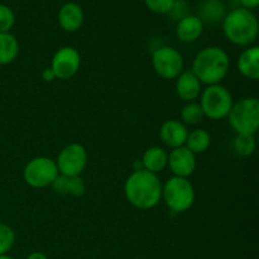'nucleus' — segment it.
I'll list each match as a JSON object with an SVG mask.
<instances>
[{
  "label": "nucleus",
  "instance_id": "f257e3e1",
  "mask_svg": "<svg viewBox=\"0 0 259 259\" xmlns=\"http://www.w3.org/2000/svg\"><path fill=\"white\" fill-rule=\"evenodd\" d=\"M162 186L156 174L139 169L133 171L124 184V195L129 204L139 210H151L162 201Z\"/></svg>",
  "mask_w": 259,
  "mask_h": 259
},
{
  "label": "nucleus",
  "instance_id": "f03ea898",
  "mask_svg": "<svg viewBox=\"0 0 259 259\" xmlns=\"http://www.w3.org/2000/svg\"><path fill=\"white\" fill-rule=\"evenodd\" d=\"M230 70L228 53L218 46H210L200 50L192 61L191 71L202 85H218L227 77Z\"/></svg>",
  "mask_w": 259,
  "mask_h": 259
},
{
  "label": "nucleus",
  "instance_id": "7ed1b4c3",
  "mask_svg": "<svg viewBox=\"0 0 259 259\" xmlns=\"http://www.w3.org/2000/svg\"><path fill=\"white\" fill-rule=\"evenodd\" d=\"M223 32L230 43L239 47L250 46L259 35L257 15L245 8H235L225 14L223 19Z\"/></svg>",
  "mask_w": 259,
  "mask_h": 259
},
{
  "label": "nucleus",
  "instance_id": "20e7f679",
  "mask_svg": "<svg viewBox=\"0 0 259 259\" xmlns=\"http://www.w3.org/2000/svg\"><path fill=\"white\" fill-rule=\"evenodd\" d=\"M196 192L189 179L172 176L162 186V200L175 214L189 211L194 206Z\"/></svg>",
  "mask_w": 259,
  "mask_h": 259
},
{
  "label": "nucleus",
  "instance_id": "39448f33",
  "mask_svg": "<svg viewBox=\"0 0 259 259\" xmlns=\"http://www.w3.org/2000/svg\"><path fill=\"white\" fill-rule=\"evenodd\" d=\"M199 104L205 118H209L210 120H223L229 115L234 100L230 91L222 83H218L202 89Z\"/></svg>",
  "mask_w": 259,
  "mask_h": 259
},
{
  "label": "nucleus",
  "instance_id": "423d86ee",
  "mask_svg": "<svg viewBox=\"0 0 259 259\" xmlns=\"http://www.w3.org/2000/svg\"><path fill=\"white\" fill-rule=\"evenodd\" d=\"M228 121L235 133L255 134L259 132V99L243 98L234 103Z\"/></svg>",
  "mask_w": 259,
  "mask_h": 259
},
{
  "label": "nucleus",
  "instance_id": "0eeeda50",
  "mask_svg": "<svg viewBox=\"0 0 259 259\" xmlns=\"http://www.w3.org/2000/svg\"><path fill=\"white\" fill-rule=\"evenodd\" d=\"M58 175L60 172L55 159L46 156L34 157L23 169V179L25 184L33 189H46L52 186Z\"/></svg>",
  "mask_w": 259,
  "mask_h": 259
},
{
  "label": "nucleus",
  "instance_id": "6e6552de",
  "mask_svg": "<svg viewBox=\"0 0 259 259\" xmlns=\"http://www.w3.org/2000/svg\"><path fill=\"white\" fill-rule=\"evenodd\" d=\"M152 67L163 80H176L184 72L185 61L176 48L162 46L152 53Z\"/></svg>",
  "mask_w": 259,
  "mask_h": 259
},
{
  "label": "nucleus",
  "instance_id": "1a4fd4ad",
  "mask_svg": "<svg viewBox=\"0 0 259 259\" xmlns=\"http://www.w3.org/2000/svg\"><path fill=\"white\" fill-rule=\"evenodd\" d=\"M55 161L60 175L78 177L88 167L89 154L82 144L70 143L61 149Z\"/></svg>",
  "mask_w": 259,
  "mask_h": 259
},
{
  "label": "nucleus",
  "instance_id": "9d476101",
  "mask_svg": "<svg viewBox=\"0 0 259 259\" xmlns=\"http://www.w3.org/2000/svg\"><path fill=\"white\" fill-rule=\"evenodd\" d=\"M81 66V56L75 47L65 46L56 51L51 61V68L57 80H70L78 72Z\"/></svg>",
  "mask_w": 259,
  "mask_h": 259
},
{
  "label": "nucleus",
  "instance_id": "9b49d317",
  "mask_svg": "<svg viewBox=\"0 0 259 259\" xmlns=\"http://www.w3.org/2000/svg\"><path fill=\"white\" fill-rule=\"evenodd\" d=\"M196 166V154L192 153L185 146L171 149V152L168 153V163H167V167L172 172V176L189 179L195 172Z\"/></svg>",
  "mask_w": 259,
  "mask_h": 259
},
{
  "label": "nucleus",
  "instance_id": "f8f14e48",
  "mask_svg": "<svg viewBox=\"0 0 259 259\" xmlns=\"http://www.w3.org/2000/svg\"><path fill=\"white\" fill-rule=\"evenodd\" d=\"M187 136H189L187 126L177 119H169V120L163 121L159 126V139L164 146L171 149L185 146Z\"/></svg>",
  "mask_w": 259,
  "mask_h": 259
},
{
  "label": "nucleus",
  "instance_id": "ddd939ff",
  "mask_svg": "<svg viewBox=\"0 0 259 259\" xmlns=\"http://www.w3.org/2000/svg\"><path fill=\"white\" fill-rule=\"evenodd\" d=\"M175 90L180 100L184 103H191L196 101L202 93V83L199 78L194 75L192 71H184L179 77L176 78Z\"/></svg>",
  "mask_w": 259,
  "mask_h": 259
},
{
  "label": "nucleus",
  "instance_id": "4468645a",
  "mask_svg": "<svg viewBox=\"0 0 259 259\" xmlns=\"http://www.w3.org/2000/svg\"><path fill=\"white\" fill-rule=\"evenodd\" d=\"M83 19H85L83 10L77 3H65L58 10V24H60L61 29L67 33L77 32L82 27Z\"/></svg>",
  "mask_w": 259,
  "mask_h": 259
},
{
  "label": "nucleus",
  "instance_id": "2eb2a0df",
  "mask_svg": "<svg viewBox=\"0 0 259 259\" xmlns=\"http://www.w3.org/2000/svg\"><path fill=\"white\" fill-rule=\"evenodd\" d=\"M204 32V22L199 15L189 14L180 19L176 25V37L182 43H194Z\"/></svg>",
  "mask_w": 259,
  "mask_h": 259
},
{
  "label": "nucleus",
  "instance_id": "dca6fc26",
  "mask_svg": "<svg viewBox=\"0 0 259 259\" xmlns=\"http://www.w3.org/2000/svg\"><path fill=\"white\" fill-rule=\"evenodd\" d=\"M238 71L249 80H259V46H250L243 51L237 61Z\"/></svg>",
  "mask_w": 259,
  "mask_h": 259
},
{
  "label": "nucleus",
  "instance_id": "f3484780",
  "mask_svg": "<svg viewBox=\"0 0 259 259\" xmlns=\"http://www.w3.org/2000/svg\"><path fill=\"white\" fill-rule=\"evenodd\" d=\"M141 162L143 169L158 175L167 167L168 152L159 146H152L144 151Z\"/></svg>",
  "mask_w": 259,
  "mask_h": 259
},
{
  "label": "nucleus",
  "instance_id": "a211bd4d",
  "mask_svg": "<svg viewBox=\"0 0 259 259\" xmlns=\"http://www.w3.org/2000/svg\"><path fill=\"white\" fill-rule=\"evenodd\" d=\"M53 191L58 195H63V196H75L80 197L85 194L86 185L82 177H67L58 175L57 179L51 186Z\"/></svg>",
  "mask_w": 259,
  "mask_h": 259
},
{
  "label": "nucleus",
  "instance_id": "6ab92c4d",
  "mask_svg": "<svg viewBox=\"0 0 259 259\" xmlns=\"http://www.w3.org/2000/svg\"><path fill=\"white\" fill-rule=\"evenodd\" d=\"M19 40L12 33H0V66L14 62L19 55Z\"/></svg>",
  "mask_w": 259,
  "mask_h": 259
},
{
  "label": "nucleus",
  "instance_id": "aec40b11",
  "mask_svg": "<svg viewBox=\"0 0 259 259\" xmlns=\"http://www.w3.org/2000/svg\"><path fill=\"white\" fill-rule=\"evenodd\" d=\"M211 146V136L204 128H195L189 132L185 147L189 148L192 153H205Z\"/></svg>",
  "mask_w": 259,
  "mask_h": 259
},
{
  "label": "nucleus",
  "instance_id": "412c9836",
  "mask_svg": "<svg viewBox=\"0 0 259 259\" xmlns=\"http://www.w3.org/2000/svg\"><path fill=\"white\" fill-rule=\"evenodd\" d=\"M200 14L202 22L206 20L210 23H217L224 19L225 5L223 4L222 0H205L201 4Z\"/></svg>",
  "mask_w": 259,
  "mask_h": 259
},
{
  "label": "nucleus",
  "instance_id": "4be33fe9",
  "mask_svg": "<svg viewBox=\"0 0 259 259\" xmlns=\"http://www.w3.org/2000/svg\"><path fill=\"white\" fill-rule=\"evenodd\" d=\"M257 146V138L254 137V134L237 133V136L233 139V149L238 156H250V154L254 153Z\"/></svg>",
  "mask_w": 259,
  "mask_h": 259
},
{
  "label": "nucleus",
  "instance_id": "5701e85b",
  "mask_svg": "<svg viewBox=\"0 0 259 259\" xmlns=\"http://www.w3.org/2000/svg\"><path fill=\"white\" fill-rule=\"evenodd\" d=\"M180 118L185 125H197L205 119L204 111L197 101H191V103H185V105L180 111Z\"/></svg>",
  "mask_w": 259,
  "mask_h": 259
},
{
  "label": "nucleus",
  "instance_id": "b1692460",
  "mask_svg": "<svg viewBox=\"0 0 259 259\" xmlns=\"http://www.w3.org/2000/svg\"><path fill=\"white\" fill-rule=\"evenodd\" d=\"M15 243V232L8 224L0 223V255L8 254Z\"/></svg>",
  "mask_w": 259,
  "mask_h": 259
},
{
  "label": "nucleus",
  "instance_id": "393cba45",
  "mask_svg": "<svg viewBox=\"0 0 259 259\" xmlns=\"http://www.w3.org/2000/svg\"><path fill=\"white\" fill-rule=\"evenodd\" d=\"M15 24V14L10 7L0 4V33H9Z\"/></svg>",
  "mask_w": 259,
  "mask_h": 259
},
{
  "label": "nucleus",
  "instance_id": "a878e982",
  "mask_svg": "<svg viewBox=\"0 0 259 259\" xmlns=\"http://www.w3.org/2000/svg\"><path fill=\"white\" fill-rule=\"evenodd\" d=\"M176 0H144L147 9L154 14H169L174 9V5Z\"/></svg>",
  "mask_w": 259,
  "mask_h": 259
},
{
  "label": "nucleus",
  "instance_id": "bb28decb",
  "mask_svg": "<svg viewBox=\"0 0 259 259\" xmlns=\"http://www.w3.org/2000/svg\"><path fill=\"white\" fill-rule=\"evenodd\" d=\"M187 9H189V7H187V3L185 2V0H176L174 5V9L169 13V15H172V18L179 22L180 19H182V18H185L186 15H189Z\"/></svg>",
  "mask_w": 259,
  "mask_h": 259
},
{
  "label": "nucleus",
  "instance_id": "cd10ccee",
  "mask_svg": "<svg viewBox=\"0 0 259 259\" xmlns=\"http://www.w3.org/2000/svg\"><path fill=\"white\" fill-rule=\"evenodd\" d=\"M42 78L46 81V82H52V81L57 80V78H56L55 72H53L52 68H51V67L45 68V70H43V72H42Z\"/></svg>",
  "mask_w": 259,
  "mask_h": 259
},
{
  "label": "nucleus",
  "instance_id": "c85d7f7f",
  "mask_svg": "<svg viewBox=\"0 0 259 259\" xmlns=\"http://www.w3.org/2000/svg\"><path fill=\"white\" fill-rule=\"evenodd\" d=\"M242 8H245V9L253 10L255 8L259 7V0H239Z\"/></svg>",
  "mask_w": 259,
  "mask_h": 259
},
{
  "label": "nucleus",
  "instance_id": "c756f323",
  "mask_svg": "<svg viewBox=\"0 0 259 259\" xmlns=\"http://www.w3.org/2000/svg\"><path fill=\"white\" fill-rule=\"evenodd\" d=\"M25 259H48L43 252H32Z\"/></svg>",
  "mask_w": 259,
  "mask_h": 259
},
{
  "label": "nucleus",
  "instance_id": "7c9ffc66",
  "mask_svg": "<svg viewBox=\"0 0 259 259\" xmlns=\"http://www.w3.org/2000/svg\"><path fill=\"white\" fill-rule=\"evenodd\" d=\"M0 259H14V258L10 257V255H8V254H3V255H0Z\"/></svg>",
  "mask_w": 259,
  "mask_h": 259
},
{
  "label": "nucleus",
  "instance_id": "2f4dec72",
  "mask_svg": "<svg viewBox=\"0 0 259 259\" xmlns=\"http://www.w3.org/2000/svg\"><path fill=\"white\" fill-rule=\"evenodd\" d=\"M257 144L259 146V132H258V137H257Z\"/></svg>",
  "mask_w": 259,
  "mask_h": 259
}]
</instances>
